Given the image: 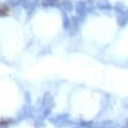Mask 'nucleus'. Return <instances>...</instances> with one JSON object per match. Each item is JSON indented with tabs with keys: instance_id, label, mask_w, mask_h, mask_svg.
<instances>
[{
	"instance_id": "nucleus-1",
	"label": "nucleus",
	"mask_w": 128,
	"mask_h": 128,
	"mask_svg": "<svg viewBox=\"0 0 128 128\" xmlns=\"http://www.w3.org/2000/svg\"><path fill=\"white\" fill-rule=\"evenodd\" d=\"M73 128H78V127H73Z\"/></svg>"
}]
</instances>
